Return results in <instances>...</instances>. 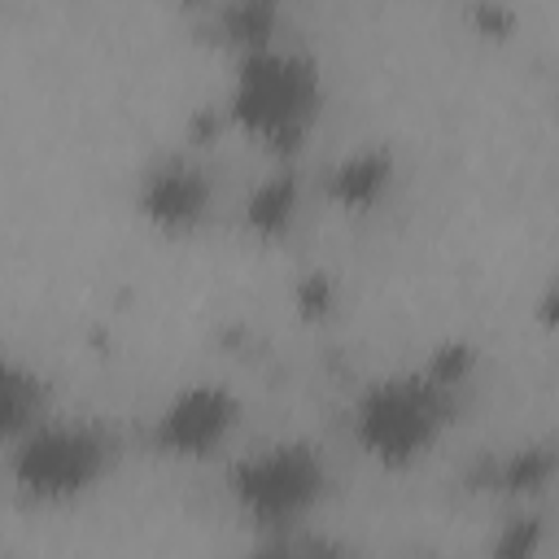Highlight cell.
Listing matches in <instances>:
<instances>
[{"mask_svg":"<svg viewBox=\"0 0 559 559\" xmlns=\"http://www.w3.org/2000/svg\"><path fill=\"white\" fill-rule=\"evenodd\" d=\"M231 114L271 148L293 153L319 114V66L284 48H249L236 74Z\"/></svg>","mask_w":559,"mask_h":559,"instance_id":"6da1fadb","label":"cell"},{"mask_svg":"<svg viewBox=\"0 0 559 559\" xmlns=\"http://www.w3.org/2000/svg\"><path fill=\"white\" fill-rule=\"evenodd\" d=\"M450 389L454 384H441L432 371L376 380L354 411L358 441L384 463L419 459L450 415Z\"/></svg>","mask_w":559,"mask_h":559,"instance_id":"7a4b0ae2","label":"cell"},{"mask_svg":"<svg viewBox=\"0 0 559 559\" xmlns=\"http://www.w3.org/2000/svg\"><path fill=\"white\" fill-rule=\"evenodd\" d=\"M323 485H328L323 454L301 441L258 450L231 472V493L240 511L262 528H297L314 511Z\"/></svg>","mask_w":559,"mask_h":559,"instance_id":"3957f363","label":"cell"},{"mask_svg":"<svg viewBox=\"0 0 559 559\" xmlns=\"http://www.w3.org/2000/svg\"><path fill=\"white\" fill-rule=\"evenodd\" d=\"M114 441L92 424H31L13 454V476L35 498H74L109 467Z\"/></svg>","mask_w":559,"mask_h":559,"instance_id":"277c9868","label":"cell"},{"mask_svg":"<svg viewBox=\"0 0 559 559\" xmlns=\"http://www.w3.org/2000/svg\"><path fill=\"white\" fill-rule=\"evenodd\" d=\"M236 424V397L218 384H192L183 389L157 419V445L170 454L201 459L223 445V437Z\"/></svg>","mask_w":559,"mask_h":559,"instance_id":"5b68a950","label":"cell"},{"mask_svg":"<svg viewBox=\"0 0 559 559\" xmlns=\"http://www.w3.org/2000/svg\"><path fill=\"white\" fill-rule=\"evenodd\" d=\"M140 205L148 218H157L162 227H192L205 210V179L201 170H192L188 162H166L157 170H148L144 179V192H140Z\"/></svg>","mask_w":559,"mask_h":559,"instance_id":"8992f818","label":"cell"},{"mask_svg":"<svg viewBox=\"0 0 559 559\" xmlns=\"http://www.w3.org/2000/svg\"><path fill=\"white\" fill-rule=\"evenodd\" d=\"M39 406H44V384L26 367L0 354V441L22 437L39 419Z\"/></svg>","mask_w":559,"mask_h":559,"instance_id":"52a82bcc","label":"cell"},{"mask_svg":"<svg viewBox=\"0 0 559 559\" xmlns=\"http://www.w3.org/2000/svg\"><path fill=\"white\" fill-rule=\"evenodd\" d=\"M389 183V157L380 148H367V153H354L345 157L336 170H332V197L341 205H371Z\"/></svg>","mask_w":559,"mask_h":559,"instance_id":"ba28073f","label":"cell"},{"mask_svg":"<svg viewBox=\"0 0 559 559\" xmlns=\"http://www.w3.org/2000/svg\"><path fill=\"white\" fill-rule=\"evenodd\" d=\"M293 210H297V183H293V175H275V179H266V183L249 197V210H245V214H249L253 231L280 236V231L288 227Z\"/></svg>","mask_w":559,"mask_h":559,"instance_id":"9c48e42d","label":"cell"},{"mask_svg":"<svg viewBox=\"0 0 559 559\" xmlns=\"http://www.w3.org/2000/svg\"><path fill=\"white\" fill-rule=\"evenodd\" d=\"M550 450H524V454H515L511 463H507V472H502V480H507V489H515V493H524V489H542L546 480H550Z\"/></svg>","mask_w":559,"mask_h":559,"instance_id":"30bf717a","label":"cell"}]
</instances>
